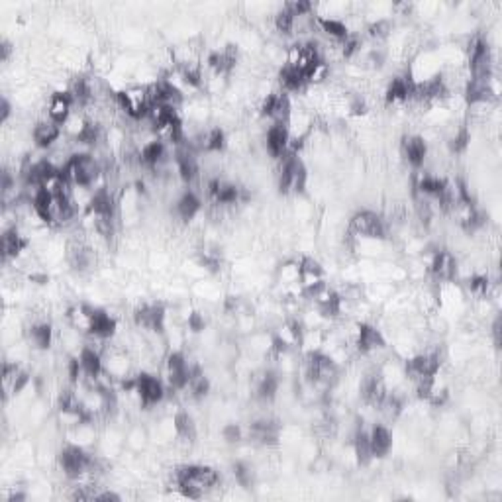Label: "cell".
Here are the masks:
<instances>
[{
    "label": "cell",
    "mask_w": 502,
    "mask_h": 502,
    "mask_svg": "<svg viewBox=\"0 0 502 502\" xmlns=\"http://www.w3.org/2000/svg\"><path fill=\"white\" fill-rule=\"evenodd\" d=\"M73 98L67 91H57L50 96V104H47V116L57 124H65V120L73 114Z\"/></svg>",
    "instance_id": "cell-9"
},
{
    "label": "cell",
    "mask_w": 502,
    "mask_h": 502,
    "mask_svg": "<svg viewBox=\"0 0 502 502\" xmlns=\"http://www.w3.org/2000/svg\"><path fill=\"white\" fill-rule=\"evenodd\" d=\"M200 206H202V202L195 193H185L177 200V214L183 220H193L196 214L200 212Z\"/></svg>",
    "instance_id": "cell-17"
},
{
    "label": "cell",
    "mask_w": 502,
    "mask_h": 502,
    "mask_svg": "<svg viewBox=\"0 0 502 502\" xmlns=\"http://www.w3.org/2000/svg\"><path fill=\"white\" fill-rule=\"evenodd\" d=\"M279 81H281V86L285 89V93H300L308 85L307 77L302 73H298L297 69H290L287 65L283 67Z\"/></svg>",
    "instance_id": "cell-16"
},
{
    "label": "cell",
    "mask_w": 502,
    "mask_h": 502,
    "mask_svg": "<svg viewBox=\"0 0 502 502\" xmlns=\"http://www.w3.org/2000/svg\"><path fill=\"white\" fill-rule=\"evenodd\" d=\"M304 77H307L308 85H320V83H324L326 79L330 77V63H326V61H318V63L308 71Z\"/></svg>",
    "instance_id": "cell-20"
},
{
    "label": "cell",
    "mask_w": 502,
    "mask_h": 502,
    "mask_svg": "<svg viewBox=\"0 0 502 502\" xmlns=\"http://www.w3.org/2000/svg\"><path fill=\"white\" fill-rule=\"evenodd\" d=\"M30 341L38 349H47L53 341V330L47 322H35L30 328Z\"/></svg>",
    "instance_id": "cell-18"
},
{
    "label": "cell",
    "mask_w": 502,
    "mask_h": 502,
    "mask_svg": "<svg viewBox=\"0 0 502 502\" xmlns=\"http://www.w3.org/2000/svg\"><path fill=\"white\" fill-rule=\"evenodd\" d=\"M292 24H295V16L283 6V8L277 12V16H275V28H277L281 34H292Z\"/></svg>",
    "instance_id": "cell-21"
},
{
    "label": "cell",
    "mask_w": 502,
    "mask_h": 502,
    "mask_svg": "<svg viewBox=\"0 0 502 502\" xmlns=\"http://www.w3.org/2000/svg\"><path fill=\"white\" fill-rule=\"evenodd\" d=\"M61 132H63V130H61V124L53 122V120H42V122H38L34 126L32 136H34L35 145L45 149V147H52V145L59 139Z\"/></svg>",
    "instance_id": "cell-12"
},
{
    "label": "cell",
    "mask_w": 502,
    "mask_h": 502,
    "mask_svg": "<svg viewBox=\"0 0 502 502\" xmlns=\"http://www.w3.org/2000/svg\"><path fill=\"white\" fill-rule=\"evenodd\" d=\"M175 481H177V486L183 491L185 496H188V498H202V496H206L210 491H214L218 486L220 475L212 467L188 465V467H181L175 473Z\"/></svg>",
    "instance_id": "cell-1"
},
{
    "label": "cell",
    "mask_w": 502,
    "mask_h": 502,
    "mask_svg": "<svg viewBox=\"0 0 502 502\" xmlns=\"http://www.w3.org/2000/svg\"><path fill=\"white\" fill-rule=\"evenodd\" d=\"M59 467L71 481H75L79 475L94 467V460L86 453L85 447L71 443L59 453Z\"/></svg>",
    "instance_id": "cell-4"
},
{
    "label": "cell",
    "mask_w": 502,
    "mask_h": 502,
    "mask_svg": "<svg viewBox=\"0 0 502 502\" xmlns=\"http://www.w3.org/2000/svg\"><path fill=\"white\" fill-rule=\"evenodd\" d=\"M10 53H12V47H10L8 42H2V61L6 63L10 57Z\"/></svg>",
    "instance_id": "cell-25"
},
{
    "label": "cell",
    "mask_w": 502,
    "mask_h": 502,
    "mask_svg": "<svg viewBox=\"0 0 502 502\" xmlns=\"http://www.w3.org/2000/svg\"><path fill=\"white\" fill-rule=\"evenodd\" d=\"M224 438H226L228 442H239V440H241V430H239V426L236 424L226 426V430H224Z\"/></svg>",
    "instance_id": "cell-23"
},
{
    "label": "cell",
    "mask_w": 502,
    "mask_h": 502,
    "mask_svg": "<svg viewBox=\"0 0 502 502\" xmlns=\"http://www.w3.org/2000/svg\"><path fill=\"white\" fill-rule=\"evenodd\" d=\"M298 281H300V263L298 261H289V263L281 265L279 283H283L285 287H292V285H298Z\"/></svg>",
    "instance_id": "cell-19"
},
{
    "label": "cell",
    "mask_w": 502,
    "mask_h": 502,
    "mask_svg": "<svg viewBox=\"0 0 502 502\" xmlns=\"http://www.w3.org/2000/svg\"><path fill=\"white\" fill-rule=\"evenodd\" d=\"M116 333V318H112L104 310H94V326L91 336H98L103 340H108Z\"/></svg>",
    "instance_id": "cell-15"
},
{
    "label": "cell",
    "mask_w": 502,
    "mask_h": 502,
    "mask_svg": "<svg viewBox=\"0 0 502 502\" xmlns=\"http://www.w3.org/2000/svg\"><path fill=\"white\" fill-rule=\"evenodd\" d=\"M165 397V387L161 379H157L149 373L137 375V399L144 409H152L159 404Z\"/></svg>",
    "instance_id": "cell-6"
},
{
    "label": "cell",
    "mask_w": 502,
    "mask_h": 502,
    "mask_svg": "<svg viewBox=\"0 0 502 502\" xmlns=\"http://www.w3.org/2000/svg\"><path fill=\"white\" fill-rule=\"evenodd\" d=\"M289 130H287V124H275V126H269L267 130V136H265V144H267V152L271 157H277L281 159L285 155L289 154Z\"/></svg>",
    "instance_id": "cell-8"
},
{
    "label": "cell",
    "mask_w": 502,
    "mask_h": 502,
    "mask_svg": "<svg viewBox=\"0 0 502 502\" xmlns=\"http://www.w3.org/2000/svg\"><path fill=\"white\" fill-rule=\"evenodd\" d=\"M26 247L28 239L16 228L2 232V257H4V261L20 257L22 251H26Z\"/></svg>",
    "instance_id": "cell-13"
},
{
    "label": "cell",
    "mask_w": 502,
    "mask_h": 502,
    "mask_svg": "<svg viewBox=\"0 0 502 502\" xmlns=\"http://www.w3.org/2000/svg\"><path fill=\"white\" fill-rule=\"evenodd\" d=\"M116 104L120 110H124L132 120H142L147 114V108L152 106L149 103V93L145 85H132L122 89L116 93Z\"/></svg>",
    "instance_id": "cell-3"
},
{
    "label": "cell",
    "mask_w": 502,
    "mask_h": 502,
    "mask_svg": "<svg viewBox=\"0 0 502 502\" xmlns=\"http://www.w3.org/2000/svg\"><path fill=\"white\" fill-rule=\"evenodd\" d=\"M234 475H236V481H238L241 486H249L253 483V469H251V465H247V463H238V465L234 467Z\"/></svg>",
    "instance_id": "cell-22"
},
{
    "label": "cell",
    "mask_w": 502,
    "mask_h": 502,
    "mask_svg": "<svg viewBox=\"0 0 502 502\" xmlns=\"http://www.w3.org/2000/svg\"><path fill=\"white\" fill-rule=\"evenodd\" d=\"M69 326L79 333H93L94 310L86 304H75L67 310Z\"/></svg>",
    "instance_id": "cell-10"
},
{
    "label": "cell",
    "mask_w": 502,
    "mask_h": 502,
    "mask_svg": "<svg viewBox=\"0 0 502 502\" xmlns=\"http://www.w3.org/2000/svg\"><path fill=\"white\" fill-rule=\"evenodd\" d=\"M188 369H190V363L187 358L181 351H173L165 358V363H163V381L169 389H175V391L187 389Z\"/></svg>",
    "instance_id": "cell-5"
},
{
    "label": "cell",
    "mask_w": 502,
    "mask_h": 502,
    "mask_svg": "<svg viewBox=\"0 0 502 502\" xmlns=\"http://www.w3.org/2000/svg\"><path fill=\"white\" fill-rule=\"evenodd\" d=\"M428 269L440 281H451L457 275V259L450 251H434L428 259Z\"/></svg>",
    "instance_id": "cell-7"
},
{
    "label": "cell",
    "mask_w": 502,
    "mask_h": 502,
    "mask_svg": "<svg viewBox=\"0 0 502 502\" xmlns=\"http://www.w3.org/2000/svg\"><path fill=\"white\" fill-rule=\"evenodd\" d=\"M402 157H404L412 167L424 165L426 157H428V145H426L424 137L404 136V139H402Z\"/></svg>",
    "instance_id": "cell-11"
},
{
    "label": "cell",
    "mask_w": 502,
    "mask_h": 502,
    "mask_svg": "<svg viewBox=\"0 0 502 502\" xmlns=\"http://www.w3.org/2000/svg\"><path fill=\"white\" fill-rule=\"evenodd\" d=\"M10 112H12V108H10V103L6 101V98H4V101H2V122H4V124L8 122Z\"/></svg>",
    "instance_id": "cell-24"
},
{
    "label": "cell",
    "mask_w": 502,
    "mask_h": 502,
    "mask_svg": "<svg viewBox=\"0 0 502 502\" xmlns=\"http://www.w3.org/2000/svg\"><path fill=\"white\" fill-rule=\"evenodd\" d=\"M349 236L365 239H383L389 236V224L371 210L355 212L349 220Z\"/></svg>",
    "instance_id": "cell-2"
},
{
    "label": "cell",
    "mask_w": 502,
    "mask_h": 502,
    "mask_svg": "<svg viewBox=\"0 0 502 502\" xmlns=\"http://www.w3.org/2000/svg\"><path fill=\"white\" fill-rule=\"evenodd\" d=\"M369 443H371L373 457H384V455H389V451H391L392 447V435L391 432H389V428L381 424L373 426V430L369 432Z\"/></svg>",
    "instance_id": "cell-14"
}]
</instances>
